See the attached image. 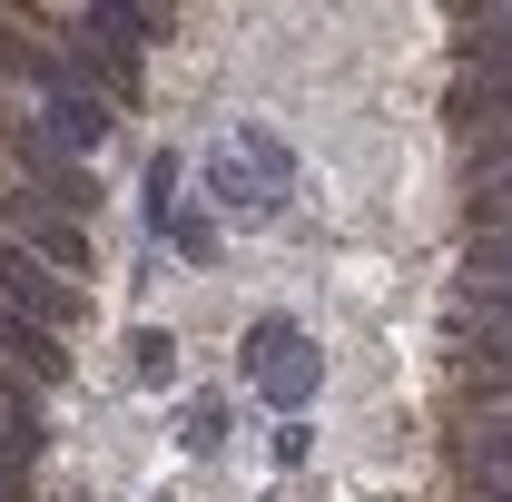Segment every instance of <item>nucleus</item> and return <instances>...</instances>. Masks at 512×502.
Segmentation results:
<instances>
[{
	"label": "nucleus",
	"mask_w": 512,
	"mask_h": 502,
	"mask_svg": "<svg viewBox=\"0 0 512 502\" xmlns=\"http://www.w3.org/2000/svg\"><path fill=\"white\" fill-rule=\"evenodd\" d=\"M473 286H512V227H503V217L473 237Z\"/></svg>",
	"instance_id": "2"
},
{
	"label": "nucleus",
	"mask_w": 512,
	"mask_h": 502,
	"mask_svg": "<svg viewBox=\"0 0 512 502\" xmlns=\"http://www.w3.org/2000/svg\"><path fill=\"white\" fill-rule=\"evenodd\" d=\"M247 404L266 414V424H296L306 404H316V384H325V355H316V335L296 325V315H266L247 335Z\"/></svg>",
	"instance_id": "1"
}]
</instances>
